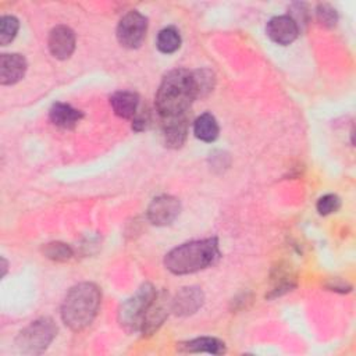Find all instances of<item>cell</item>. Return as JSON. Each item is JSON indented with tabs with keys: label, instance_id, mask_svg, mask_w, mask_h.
Segmentation results:
<instances>
[{
	"label": "cell",
	"instance_id": "obj_1",
	"mask_svg": "<svg viewBox=\"0 0 356 356\" xmlns=\"http://www.w3.org/2000/svg\"><path fill=\"white\" fill-rule=\"evenodd\" d=\"M200 96L196 72L172 70L161 81L156 93V108L161 120L186 115L192 102Z\"/></svg>",
	"mask_w": 356,
	"mask_h": 356
},
{
	"label": "cell",
	"instance_id": "obj_2",
	"mask_svg": "<svg viewBox=\"0 0 356 356\" xmlns=\"http://www.w3.org/2000/svg\"><path fill=\"white\" fill-rule=\"evenodd\" d=\"M220 257L216 238L192 241L170 250L164 259L167 270L172 274H192L213 266Z\"/></svg>",
	"mask_w": 356,
	"mask_h": 356
},
{
	"label": "cell",
	"instance_id": "obj_3",
	"mask_svg": "<svg viewBox=\"0 0 356 356\" xmlns=\"http://www.w3.org/2000/svg\"><path fill=\"white\" fill-rule=\"evenodd\" d=\"M100 291L92 282L72 286L61 305V318L74 331L86 328L97 314L100 306Z\"/></svg>",
	"mask_w": 356,
	"mask_h": 356
},
{
	"label": "cell",
	"instance_id": "obj_4",
	"mask_svg": "<svg viewBox=\"0 0 356 356\" xmlns=\"http://www.w3.org/2000/svg\"><path fill=\"white\" fill-rule=\"evenodd\" d=\"M156 296V289L152 284H143L138 292L127 299L118 310V323L127 332H134L140 330L145 314Z\"/></svg>",
	"mask_w": 356,
	"mask_h": 356
},
{
	"label": "cell",
	"instance_id": "obj_5",
	"mask_svg": "<svg viewBox=\"0 0 356 356\" xmlns=\"http://www.w3.org/2000/svg\"><path fill=\"white\" fill-rule=\"evenodd\" d=\"M56 334L57 327L53 320L49 317H42L32 321L19 332L17 338V345L24 353L38 355L50 345Z\"/></svg>",
	"mask_w": 356,
	"mask_h": 356
},
{
	"label": "cell",
	"instance_id": "obj_6",
	"mask_svg": "<svg viewBox=\"0 0 356 356\" xmlns=\"http://www.w3.org/2000/svg\"><path fill=\"white\" fill-rule=\"evenodd\" d=\"M147 31V19L138 11L125 14L117 26V39L121 46L128 49L139 47Z\"/></svg>",
	"mask_w": 356,
	"mask_h": 356
},
{
	"label": "cell",
	"instance_id": "obj_7",
	"mask_svg": "<svg viewBox=\"0 0 356 356\" xmlns=\"http://www.w3.org/2000/svg\"><path fill=\"white\" fill-rule=\"evenodd\" d=\"M179 210L178 199L170 195H161L152 200L147 209V217L154 225H167L178 217Z\"/></svg>",
	"mask_w": 356,
	"mask_h": 356
},
{
	"label": "cell",
	"instance_id": "obj_8",
	"mask_svg": "<svg viewBox=\"0 0 356 356\" xmlns=\"http://www.w3.org/2000/svg\"><path fill=\"white\" fill-rule=\"evenodd\" d=\"M267 36L282 46L291 44L299 35L298 22L289 15H278L273 17L266 26Z\"/></svg>",
	"mask_w": 356,
	"mask_h": 356
},
{
	"label": "cell",
	"instance_id": "obj_9",
	"mask_svg": "<svg viewBox=\"0 0 356 356\" xmlns=\"http://www.w3.org/2000/svg\"><path fill=\"white\" fill-rule=\"evenodd\" d=\"M47 46L53 57L58 60L68 58L75 49V35L71 28L58 25L50 31Z\"/></svg>",
	"mask_w": 356,
	"mask_h": 356
},
{
	"label": "cell",
	"instance_id": "obj_10",
	"mask_svg": "<svg viewBox=\"0 0 356 356\" xmlns=\"http://www.w3.org/2000/svg\"><path fill=\"white\" fill-rule=\"evenodd\" d=\"M203 292L196 286L182 288L171 300V310L177 316L193 314L203 305Z\"/></svg>",
	"mask_w": 356,
	"mask_h": 356
},
{
	"label": "cell",
	"instance_id": "obj_11",
	"mask_svg": "<svg viewBox=\"0 0 356 356\" xmlns=\"http://www.w3.org/2000/svg\"><path fill=\"white\" fill-rule=\"evenodd\" d=\"M167 300L168 299H167L165 293H160V295L156 293V296L153 298V300L145 314V318H143V323L140 327L143 334L150 335L163 324V321L165 320V317L168 314V312H167L168 305L171 303V302L168 303Z\"/></svg>",
	"mask_w": 356,
	"mask_h": 356
},
{
	"label": "cell",
	"instance_id": "obj_12",
	"mask_svg": "<svg viewBox=\"0 0 356 356\" xmlns=\"http://www.w3.org/2000/svg\"><path fill=\"white\" fill-rule=\"evenodd\" d=\"M26 71V60L21 54H1L0 57V82L13 85L21 81Z\"/></svg>",
	"mask_w": 356,
	"mask_h": 356
},
{
	"label": "cell",
	"instance_id": "obj_13",
	"mask_svg": "<svg viewBox=\"0 0 356 356\" xmlns=\"http://www.w3.org/2000/svg\"><path fill=\"white\" fill-rule=\"evenodd\" d=\"M163 121V136L165 146L168 147H181L186 139L188 134V118L186 115L161 120Z\"/></svg>",
	"mask_w": 356,
	"mask_h": 356
},
{
	"label": "cell",
	"instance_id": "obj_14",
	"mask_svg": "<svg viewBox=\"0 0 356 356\" xmlns=\"http://www.w3.org/2000/svg\"><path fill=\"white\" fill-rule=\"evenodd\" d=\"M110 104L118 117L132 118L136 115L138 106H139V97L134 92L120 90V92H115L110 97Z\"/></svg>",
	"mask_w": 356,
	"mask_h": 356
},
{
	"label": "cell",
	"instance_id": "obj_15",
	"mask_svg": "<svg viewBox=\"0 0 356 356\" xmlns=\"http://www.w3.org/2000/svg\"><path fill=\"white\" fill-rule=\"evenodd\" d=\"M81 118L82 113L67 103H54L50 108V120L60 128L71 129L79 122Z\"/></svg>",
	"mask_w": 356,
	"mask_h": 356
},
{
	"label": "cell",
	"instance_id": "obj_16",
	"mask_svg": "<svg viewBox=\"0 0 356 356\" xmlns=\"http://www.w3.org/2000/svg\"><path fill=\"white\" fill-rule=\"evenodd\" d=\"M179 350L182 352H192V353H199V352H206L211 355H221L225 352V345L217 338H210V337H202L196 338L184 343H179Z\"/></svg>",
	"mask_w": 356,
	"mask_h": 356
},
{
	"label": "cell",
	"instance_id": "obj_17",
	"mask_svg": "<svg viewBox=\"0 0 356 356\" xmlns=\"http://www.w3.org/2000/svg\"><path fill=\"white\" fill-rule=\"evenodd\" d=\"M193 134L203 142H213L218 136V124L210 113L199 115L193 122Z\"/></svg>",
	"mask_w": 356,
	"mask_h": 356
},
{
	"label": "cell",
	"instance_id": "obj_18",
	"mask_svg": "<svg viewBox=\"0 0 356 356\" xmlns=\"http://www.w3.org/2000/svg\"><path fill=\"white\" fill-rule=\"evenodd\" d=\"M157 49L161 53L165 54H171L174 51H177L181 46V36L178 33V31L175 28H164L159 32L157 35V40H156Z\"/></svg>",
	"mask_w": 356,
	"mask_h": 356
},
{
	"label": "cell",
	"instance_id": "obj_19",
	"mask_svg": "<svg viewBox=\"0 0 356 356\" xmlns=\"http://www.w3.org/2000/svg\"><path fill=\"white\" fill-rule=\"evenodd\" d=\"M18 19L13 15H4L0 19V43L1 46L8 44L10 42H13V39L15 38L17 32H18Z\"/></svg>",
	"mask_w": 356,
	"mask_h": 356
},
{
	"label": "cell",
	"instance_id": "obj_20",
	"mask_svg": "<svg viewBox=\"0 0 356 356\" xmlns=\"http://www.w3.org/2000/svg\"><path fill=\"white\" fill-rule=\"evenodd\" d=\"M44 254H46V257H49L51 260L65 261V260L71 259L72 249L63 242H51L44 246Z\"/></svg>",
	"mask_w": 356,
	"mask_h": 356
},
{
	"label": "cell",
	"instance_id": "obj_21",
	"mask_svg": "<svg viewBox=\"0 0 356 356\" xmlns=\"http://www.w3.org/2000/svg\"><path fill=\"white\" fill-rule=\"evenodd\" d=\"M341 206V200L337 195H332V193H328V195H324L318 199L317 202V211L321 214V216H327V214H331V213H335Z\"/></svg>",
	"mask_w": 356,
	"mask_h": 356
},
{
	"label": "cell",
	"instance_id": "obj_22",
	"mask_svg": "<svg viewBox=\"0 0 356 356\" xmlns=\"http://www.w3.org/2000/svg\"><path fill=\"white\" fill-rule=\"evenodd\" d=\"M317 19L321 25L331 28L337 24L338 15L335 8H332L330 4H320L317 7Z\"/></svg>",
	"mask_w": 356,
	"mask_h": 356
}]
</instances>
